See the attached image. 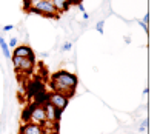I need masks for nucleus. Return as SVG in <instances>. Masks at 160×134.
I'll return each instance as SVG.
<instances>
[{"label": "nucleus", "mask_w": 160, "mask_h": 134, "mask_svg": "<svg viewBox=\"0 0 160 134\" xmlns=\"http://www.w3.org/2000/svg\"><path fill=\"white\" fill-rule=\"evenodd\" d=\"M49 85L54 90V93H60V94L71 97L79 85V77L74 73H69L66 70H60L52 74Z\"/></svg>", "instance_id": "obj_1"}, {"label": "nucleus", "mask_w": 160, "mask_h": 134, "mask_svg": "<svg viewBox=\"0 0 160 134\" xmlns=\"http://www.w3.org/2000/svg\"><path fill=\"white\" fill-rule=\"evenodd\" d=\"M26 11L28 13L39 14L42 17H48V19H57V16H59V13L56 11V8L52 6V3L51 2H45V0H37Z\"/></svg>", "instance_id": "obj_2"}, {"label": "nucleus", "mask_w": 160, "mask_h": 134, "mask_svg": "<svg viewBox=\"0 0 160 134\" xmlns=\"http://www.w3.org/2000/svg\"><path fill=\"white\" fill-rule=\"evenodd\" d=\"M48 102H49L54 108H57L59 111H63V110L68 106L69 97L65 96V94H60V93H52V94L48 96Z\"/></svg>", "instance_id": "obj_3"}, {"label": "nucleus", "mask_w": 160, "mask_h": 134, "mask_svg": "<svg viewBox=\"0 0 160 134\" xmlns=\"http://www.w3.org/2000/svg\"><path fill=\"white\" fill-rule=\"evenodd\" d=\"M45 126H40L32 122H25L20 128V134H45Z\"/></svg>", "instance_id": "obj_4"}, {"label": "nucleus", "mask_w": 160, "mask_h": 134, "mask_svg": "<svg viewBox=\"0 0 160 134\" xmlns=\"http://www.w3.org/2000/svg\"><path fill=\"white\" fill-rule=\"evenodd\" d=\"M12 56L36 60L34 51H32V49H31V46H28V45H20V46H16V48H14V53H12Z\"/></svg>", "instance_id": "obj_5"}, {"label": "nucleus", "mask_w": 160, "mask_h": 134, "mask_svg": "<svg viewBox=\"0 0 160 134\" xmlns=\"http://www.w3.org/2000/svg\"><path fill=\"white\" fill-rule=\"evenodd\" d=\"M51 3H52V6L56 8L57 13H65V11H68L69 6H71L69 0H51Z\"/></svg>", "instance_id": "obj_6"}, {"label": "nucleus", "mask_w": 160, "mask_h": 134, "mask_svg": "<svg viewBox=\"0 0 160 134\" xmlns=\"http://www.w3.org/2000/svg\"><path fill=\"white\" fill-rule=\"evenodd\" d=\"M34 63H36V60H31V59L22 57V62H20V66H19V71L31 73V71H32V68H34Z\"/></svg>", "instance_id": "obj_7"}, {"label": "nucleus", "mask_w": 160, "mask_h": 134, "mask_svg": "<svg viewBox=\"0 0 160 134\" xmlns=\"http://www.w3.org/2000/svg\"><path fill=\"white\" fill-rule=\"evenodd\" d=\"M0 48H2V53H3V56L6 59H11V51H9V46L6 45V42H5V39L0 36Z\"/></svg>", "instance_id": "obj_8"}, {"label": "nucleus", "mask_w": 160, "mask_h": 134, "mask_svg": "<svg viewBox=\"0 0 160 134\" xmlns=\"http://www.w3.org/2000/svg\"><path fill=\"white\" fill-rule=\"evenodd\" d=\"M71 48H72V43H71V42H65V43L62 45L60 51H62V53H66V51H71Z\"/></svg>", "instance_id": "obj_9"}, {"label": "nucleus", "mask_w": 160, "mask_h": 134, "mask_svg": "<svg viewBox=\"0 0 160 134\" xmlns=\"http://www.w3.org/2000/svg\"><path fill=\"white\" fill-rule=\"evenodd\" d=\"M146 128H148V119L142 120V123H140V126H139V131L140 133H145V131H146Z\"/></svg>", "instance_id": "obj_10"}, {"label": "nucleus", "mask_w": 160, "mask_h": 134, "mask_svg": "<svg viewBox=\"0 0 160 134\" xmlns=\"http://www.w3.org/2000/svg\"><path fill=\"white\" fill-rule=\"evenodd\" d=\"M103 25H105L103 20L97 22V25H96V29H97V33H100V34H103Z\"/></svg>", "instance_id": "obj_11"}, {"label": "nucleus", "mask_w": 160, "mask_h": 134, "mask_svg": "<svg viewBox=\"0 0 160 134\" xmlns=\"http://www.w3.org/2000/svg\"><path fill=\"white\" fill-rule=\"evenodd\" d=\"M8 46L14 49V48L17 46V37H12V39H11V40H9V43H8Z\"/></svg>", "instance_id": "obj_12"}, {"label": "nucleus", "mask_w": 160, "mask_h": 134, "mask_svg": "<svg viewBox=\"0 0 160 134\" xmlns=\"http://www.w3.org/2000/svg\"><path fill=\"white\" fill-rule=\"evenodd\" d=\"M12 28H14L12 25H5V26H3V31H11Z\"/></svg>", "instance_id": "obj_13"}, {"label": "nucleus", "mask_w": 160, "mask_h": 134, "mask_svg": "<svg viewBox=\"0 0 160 134\" xmlns=\"http://www.w3.org/2000/svg\"><path fill=\"white\" fill-rule=\"evenodd\" d=\"M77 6H79V11L82 13V14H83V13H85V6H83V3H79Z\"/></svg>", "instance_id": "obj_14"}, {"label": "nucleus", "mask_w": 160, "mask_h": 134, "mask_svg": "<svg viewBox=\"0 0 160 134\" xmlns=\"http://www.w3.org/2000/svg\"><path fill=\"white\" fill-rule=\"evenodd\" d=\"M69 3L71 5H79V3H82V0H69Z\"/></svg>", "instance_id": "obj_15"}, {"label": "nucleus", "mask_w": 160, "mask_h": 134, "mask_svg": "<svg viewBox=\"0 0 160 134\" xmlns=\"http://www.w3.org/2000/svg\"><path fill=\"white\" fill-rule=\"evenodd\" d=\"M42 57H45V59L49 57V53H42Z\"/></svg>", "instance_id": "obj_16"}, {"label": "nucleus", "mask_w": 160, "mask_h": 134, "mask_svg": "<svg viewBox=\"0 0 160 134\" xmlns=\"http://www.w3.org/2000/svg\"><path fill=\"white\" fill-rule=\"evenodd\" d=\"M123 40H125V43H131V39H129V37H125Z\"/></svg>", "instance_id": "obj_17"}, {"label": "nucleus", "mask_w": 160, "mask_h": 134, "mask_svg": "<svg viewBox=\"0 0 160 134\" xmlns=\"http://www.w3.org/2000/svg\"><path fill=\"white\" fill-rule=\"evenodd\" d=\"M45 134H59V133H56V131H48V130H46V131H45Z\"/></svg>", "instance_id": "obj_18"}, {"label": "nucleus", "mask_w": 160, "mask_h": 134, "mask_svg": "<svg viewBox=\"0 0 160 134\" xmlns=\"http://www.w3.org/2000/svg\"><path fill=\"white\" fill-rule=\"evenodd\" d=\"M83 19H85V20H88V19H89V16H88L86 13H83Z\"/></svg>", "instance_id": "obj_19"}, {"label": "nucleus", "mask_w": 160, "mask_h": 134, "mask_svg": "<svg viewBox=\"0 0 160 134\" xmlns=\"http://www.w3.org/2000/svg\"><path fill=\"white\" fill-rule=\"evenodd\" d=\"M45 2H51V0H45Z\"/></svg>", "instance_id": "obj_20"}]
</instances>
